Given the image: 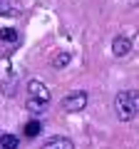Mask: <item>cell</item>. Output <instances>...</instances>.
Instances as JSON below:
<instances>
[{"label": "cell", "instance_id": "obj_8", "mask_svg": "<svg viewBox=\"0 0 139 149\" xmlns=\"http://www.w3.org/2000/svg\"><path fill=\"white\" fill-rule=\"evenodd\" d=\"M22 132H25V137H27V139L40 137V134H42V122H40V119H30V122H25Z\"/></svg>", "mask_w": 139, "mask_h": 149}, {"label": "cell", "instance_id": "obj_2", "mask_svg": "<svg viewBox=\"0 0 139 149\" xmlns=\"http://www.w3.org/2000/svg\"><path fill=\"white\" fill-rule=\"evenodd\" d=\"M50 104V90L42 80H30L27 82V100H25V107L27 112L32 114H42Z\"/></svg>", "mask_w": 139, "mask_h": 149}, {"label": "cell", "instance_id": "obj_4", "mask_svg": "<svg viewBox=\"0 0 139 149\" xmlns=\"http://www.w3.org/2000/svg\"><path fill=\"white\" fill-rule=\"evenodd\" d=\"M129 52H132V37L117 35L112 40V55H114V57H127Z\"/></svg>", "mask_w": 139, "mask_h": 149}, {"label": "cell", "instance_id": "obj_6", "mask_svg": "<svg viewBox=\"0 0 139 149\" xmlns=\"http://www.w3.org/2000/svg\"><path fill=\"white\" fill-rule=\"evenodd\" d=\"M0 42L10 45V47H17L20 45V30H15V27H0Z\"/></svg>", "mask_w": 139, "mask_h": 149}, {"label": "cell", "instance_id": "obj_9", "mask_svg": "<svg viewBox=\"0 0 139 149\" xmlns=\"http://www.w3.org/2000/svg\"><path fill=\"white\" fill-rule=\"evenodd\" d=\"M0 149H20V137L10 132H0Z\"/></svg>", "mask_w": 139, "mask_h": 149}, {"label": "cell", "instance_id": "obj_10", "mask_svg": "<svg viewBox=\"0 0 139 149\" xmlns=\"http://www.w3.org/2000/svg\"><path fill=\"white\" fill-rule=\"evenodd\" d=\"M70 62H72V52H65V50H62V52H57V55H55L52 67H55V70H65Z\"/></svg>", "mask_w": 139, "mask_h": 149}, {"label": "cell", "instance_id": "obj_5", "mask_svg": "<svg viewBox=\"0 0 139 149\" xmlns=\"http://www.w3.org/2000/svg\"><path fill=\"white\" fill-rule=\"evenodd\" d=\"M42 149H75V142L70 137H60V134H55V137L45 139L42 142Z\"/></svg>", "mask_w": 139, "mask_h": 149}, {"label": "cell", "instance_id": "obj_1", "mask_svg": "<svg viewBox=\"0 0 139 149\" xmlns=\"http://www.w3.org/2000/svg\"><path fill=\"white\" fill-rule=\"evenodd\" d=\"M114 112L119 122H132L139 114V92L137 90H122L114 97Z\"/></svg>", "mask_w": 139, "mask_h": 149}, {"label": "cell", "instance_id": "obj_7", "mask_svg": "<svg viewBox=\"0 0 139 149\" xmlns=\"http://www.w3.org/2000/svg\"><path fill=\"white\" fill-rule=\"evenodd\" d=\"M15 87H17V72L15 70H8V77L3 80V95L13 97L15 95Z\"/></svg>", "mask_w": 139, "mask_h": 149}, {"label": "cell", "instance_id": "obj_11", "mask_svg": "<svg viewBox=\"0 0 139 149\" xmlns=\"http://www.w3.org/2000/svg\"><path fill=\"white\" fill-rule=\"evenodd\" d=\"M0 15H17V8H13V5H8V0H0Z\"/></svg>", "mask_w": 139, "mask_h": 149}, {"label": "cell", "instance_id": "obj_3", "mask_svg": "<svg viewBox=\"0 0 139 149\" xmlns=\"http://www.w3.org/2000/svg\"><path fill=\"white\" fill-rule=\"evenodd\" d=\"M87 102H90V95H87V90H75V92H70V95H65V97H62L60 107H62V112L75 114V112H82V109H85Z\"/></svg>", "mask_w": 139, "mask_h": 149}]
</instances>
